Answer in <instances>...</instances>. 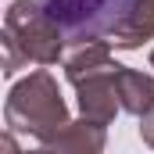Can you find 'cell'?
Here are the masks:
<instances>
[{
	"label": "cell",
	"mask_w": 154,
	"mask_h": 154,
	"mask_svg": "<svg viewBox=\"0 0 154 154\" xmlns=\"http://www.w3.org/2000/svg\"><path fill=\"white\" fill-rule=\"evenodd\" d=\"M4 115H7V129L36 136L43 147L68 125L65 100H61L57 82L50 79V72H32L29 79H22L11 90Z\"/></svg>",
	"instance_id": "1"
},
{
	"label": "cell",
	"mask_w": 154,
	"mask_h": 154,
	"mask_svg": "<svg viewBox=\"0 0 154 154\" xmlns=\"http://www.w3.org/2000/svg\"><path fill=\"white\" fill-rule=\"evenodd\" d=\"M4 29L18 39V47L25 50V57L32 65H54L57 57H65V43H61V25L57 18L36 4V0H11Z\"/></svg>",
	"instance_id": "2"
},
{
	"label": "cell",
	"mask_w": 154,
	"mask_h": 154,
	"mask_svg": "<svg viewBox=\"0 0 154 154\" xmlns=\"http://www.w3.org/2000/svg\"><path fill=\"white\" fill-rule=\"evenodd\" d=\"M115 68H108V72H93V75L79 79L75 90H79V111L82 118H90V122H100V125H108L115 111L122 108L118 104V86H115Z\"/></svg>",
	"instance_id": "3"
},
{
	"label": "cell",
	"mask_w": 154,
	"mask_h": 154,
	"mask_svg": "<svg viewBox=\"0 0 154 154\" xmlns=\"http://www.w3.org/2000/svg\"><path fill=\"white\" fill-rule=\"evenodd\" d=\"M65 75L72 79V86H75L79 79L93 75V72H108V68H115V61H111V50H108V43L97 36H86V39H72V47L65 50Z\"/></svg>",
	"instance_id": "4"
},
{
	"label": "cell",
	"mask_w": 154,
	"mask_h": 154,
	"mask_svg": "<svg viewBox=\"0 0 154 154\" xmlns=\"http://www.w3.org/2000/svg\"><path fill=\"white\" fill-rule=\"evenodd\" d=\"M147 39H154V0H133L129 11L122 14V22L111 29L108 43L129 50V47H140Z\"/></svg>",
	"instance_id": "5"
},
{
	"label": "cell",
	"mask_w": 154,
	"mask_h": 154,
	"mask_svg": "<svg viewBox=\"0 0 154 154\" xmlns=\"http://www.w3.org/2000/svg\"><path fill=\"white\" fill-rule=\"evenodd\" d=\"M115 86H118V104H122V111L143 118V115L154 108V79H151V75H143V72H133V68H122V65H118Z\"/></svg>",
	"instance_id": "6"
},
{
	"label": "cell",
	"mask_w": 154,
	"mask_h": 154,
	"mask_svg": "<svg viewBox=\"0 0 154 154\" xmlns=\"http://www.w3.org/2000/svg\"><path fill=\"white\" fill-rule=\"evenodd\" d=\"M47 147H57V151H100L104 147V125L100 122H68Z\"/></svg>",
	"instance_id": "7"
},
{
	"label": "cell",
	"mask_w": 154,
	"mask_h": 154,
	"mask_svg": "<svg viewBox=\"0 0 154 154\" xmlns=\"http://www.w3.org/2000/svg\"><path fill=\"white\" fill-rule=\"evenodd\" d=\"M22 65H29L25 50L18 47V39H14L11 32H7V29H4V75H14Z\"/></svg>",
	"instance_id": "8"
},
{
	"label": "cell",
	"mask_w": 154,
	"mask_h": 154,
	"mask_svg": "<svg viewBox=\"0 0 154 154\" xmlns=\"http://www.w3.org/2000/svg\"><path fill=\"white\" fill-rule=\"evenodd\" d=\"M140 136H143V143L147 147H154V108L143 115V125H140Z\"/></svg>",
	"instance_id": "9"
},
{
	"label": "cell",
	"mask_w": 154,
	"mask_h": 154,
	"mask_svg": "<svg viewBox=\"0 0 154 154\" xmlns=\"http://www.w3.org/2000/svg\"><path fill=\"white\" fill-rule=\"evenodd\" d=\"M151 65H154V54H151Z\"/></svg>",
	"instance_id": "10"
}]
</instances>
